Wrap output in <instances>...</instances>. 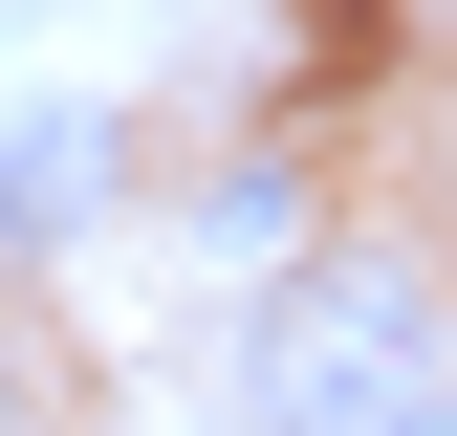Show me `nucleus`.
I'll list each match as a JSON object with an SVG mask.
<instances>
[{
	"instance_id": "1",
	"label": "nucleus",
	"mask_w": 457,
	"mask_h": 436,
	"mask_svg": "<svg viewBox=\"0 0 457 436\" xmlns=\"http://www.w3.org/2000/svg\"><path fill=\"white\" fill-rule=\"evenodd\" d=\"M436 393H457V371H436V284H414L392 240L283 262L262 327H240V415H262V436H414Z\"/></svg>"
},
{
	"instance_id": "2",
	"label": "nucleus",
	"mask_w": 457,
	"mask_h": 436,
	"mask_svg": "<svg viewBox=\"0 0 457 436\" xmlns=\"http://www.w3.org/2000/svg\"><path fill=\"white\" fill-rule=\"evenodd\" d=\"M87 197H109V131L87 109H22V131H0V240H66Z\"/></svg>"
},
{
	"instance_id": "3",
	"label": "nucleus",
	"mask_w": 457,
	"mask_h": 436,
	"mask_svg": "<svg viewBox=\"0 0 457 436\" xmlns=\"http://www.w3.org/2000/svg\"><path fill=\"white\" fill-rule=\"evenodd\" d=\"M196 240L240 262V284H283V262H305V175H283V153H240V175L196 197Z\"/></svg>"
},
{
	"instance_id": "4",
	"label": "nucleus",
	"mask_w": 457,
	"mask_h": 436,
	"mask_svg": "<svg viewBox=\"0 0 457 436\" xmlns=\"http://www.w3.org/2000/svg\"><path fill=\"white\" fill-rule=\"evenodd\" d=\"M414 436H457V393H436V415H414Z\"/></svg>"
}]
</instances>
